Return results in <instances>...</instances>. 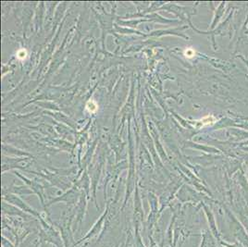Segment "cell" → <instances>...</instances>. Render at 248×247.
I'll list each match as a JSON object with an SVG mask.
<instances>
[{
	"mask_svg": "<svg viewBox=\"0 0 248 247\" xmlns=\"http://www.w3.org/2000/svg\"><path fill=\"white\" fill-rule=\"evenodd\" d=\"M86 108L88 109V111L91 112V113H95V112L97 110L98 106L93 100H90V101H88V103H87Z\"/></svg>",
	"mask_w": 248,
	"mask_h": 247,
	"instance_id": "6da1fadb",
	"label": "cell"
},
{
	"mask_svg": "<svg viewBox=\"0 0 248 247\" xmlns=\"http://www.w3.org/2000/svg\"><path fill=\"white\" fill-rule=\"evenodd\" d=\"M27 57V51L25 49H21L17 53V57L19 59H24Z\"/></svg>",
	"mask_w": 248,
	"mask_h": 247,
	"instance_id": "7a4b0ae2",
	"label": "cell"
},
{
	"mask_svg": "<svg viewBox=\"0 0 248 247\" xmlns=\"http://www.w3.org/2000/svg\"><path fill=\"white\" fill-rule=\"evenodd\" d=\"M193 55H195V51H193V49H187V50L185 51V56H186L187 57H193Z\"/></svg>",
	"mask_w": 248,
	"mask_h": 247,
	"instance_id": "3957f363",
	"label": "cell"
}]
</instances>
